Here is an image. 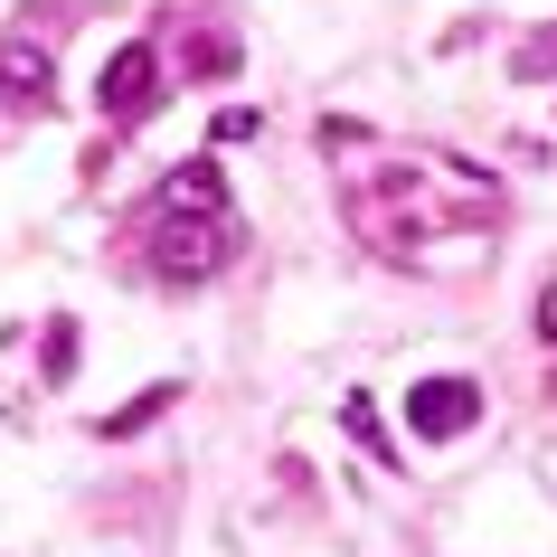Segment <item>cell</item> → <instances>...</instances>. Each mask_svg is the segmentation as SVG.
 <instances>
[{
  "label": "cell",
  "instance_id": "6da1fadb",
  "mask_svg": "<svg viewBox=\"0 0 557 557\" xmlns=\"http://www.w3.org/2000/svg\"><path fill=\"white\" fill-rule=\"evenodd\" d=\"M236 256V218H227V180L218 161H189L151 189V264L171 274V284H199L218 264Z\"/></svg>",
  "mask_w": 557,
  "mask_h": 557
},
{
  "label": "cell",
  "instance_id": "277c9868",
  "mask_svg": "<svg viewBox=\"0 0 557 557\" xmlns=\"http://www.w3.org/2000/svg\"><path fill=\"white\" fill-rule=\"evenodd\" d=\"M0 76H10V95H20V104H48V48H29V38H20Z\"/></svg>",
  "mask_w": 557,
  "mask_h": 557
},
{
  "label": "cell",
  "instance_id": "7a4b0ae2",
  "mask_svg": "<svg viewBox=\"0 0 557 557\" xmlns=\"http://www.w3.org/2000/svg\"><path fill=\"white\" fill-rule=\"evenodd\" d=\"M472 416H482V379H425V387H407V435H425V444L463 435Z\"/></svg>",
  "mask_w": 557,
  "mask_h": 557
},
{
  "label": "cell",
  "instance_id": "3957f363",
  "mask_svg": "<svg viewBox=\"0 0 557 557\" xmlns=\"http://www.w3.org/2000/svg\"><path fill=\"white\" fill-rule=\"evenodd\" d=\"M151 95H161V58H151L143 38H133V48H123V58L104 66V86H95V104H104V114L123 123V114H143Z\"/></svg>",
  "mask_w": 557,
  "mask_h": 557
}]
</instances>
